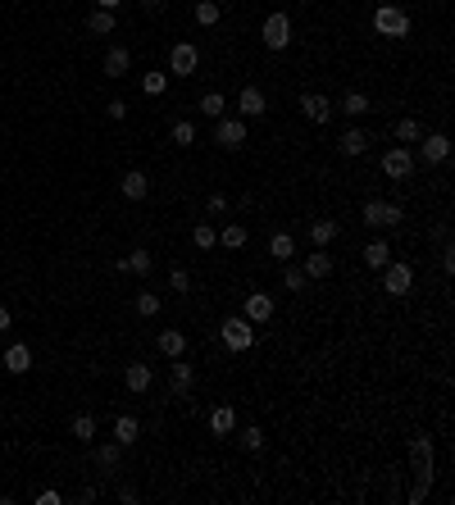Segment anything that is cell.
I'll return each mask as SVG.
<instances>
[{"label": "cell", "mask_w": 455, "mask_h": 505, "mask_svg": "<svg viewBox=\"0 0 455 505\" xmlns=\"http://www.w3.org/2000/svg\"><path fill=\"white\" fill-rule=\"evenodd\" d=\"M196 64H201V51H196L191 41H174V51H169V69H174V78H191Z\"/></svg>", "instance_id": "5"}, {"label": "cell", "mask_w": 455, "mask_h": 505, "mask_svg": "<svg viewBox=\"0 0 455 505\" xmlns=\"http://www.w3.org/2000/svg\"><path fill=\"white\" fill-rule=\"evenodd\" d=\"M119 5V0H96V9H114Z\"/></svg>", "instance_id": "48"}, {"label": "cell", "mask_w": 455, "mask_h": 505, "mask_svg": "<svg viewBox=\"0 0 455 505\" xmlns=\"http://www.w3.org/2000/svg\"><path fill=\"white\" fill-rule=\"evenodd\" d=\"M364 224H369V228H396V224H401V205H391V201H369V205H364Z\"/></svg>", "instance_id": "7"}, {"label": "cell", "mask_w": 455, "mask_h": 505, "mask_svg": "<svg viewBox=\"0 0 455 505\" xmlns=\"http://www.w3.org/2000/svg\"><path fill=\"white\" fill-rule=\"evenodd\" d=\"M419 155H424V164H441V159L451 155V137H446V132H424V137H419Z\"/></svg>", "instance_id": "11"}, {"label": "cell", "mask_w": 455, "mask_h": 505, "mask_svg": "<svg viewBox=\"0 0 455 505\" xmlns=\"http://www.w3.org/2000/svg\"><path fill=\"white\" fill-rule=\"evenodd\" d=\"M224 209H228V196L214 191V196H210V214H224Z\"/></svg>", "instance_id": "44"}, {"label": "cell", "mask_w": 455, "mask_h": 505, "mask_svg": "<svg viewBox=\"0 0 455 505\" xmlns=\"http://www.w3.org/2000/svg\"><path fill=\"white\" fill-rule=\"evenodd\" d=\"M269 255H274L278 264H287L291 255H296V241H291V232H274V237H269Z\"/></svg>", "instance_id": "23"}, {"label": "cell", "mask_w": 455, "mask_h": 505, "mask_svg": "<svg viewBox=\"0 0 455 505\" xmlns=\"http://www.w3.org/2000/svg\"><path fill=\"white\" fill-rule=\"evenodd\" d=\"M310 241H314V246L337 241V219H310Z\"/></svg>", "instance_id": "25"}, {"label": "cell", "mask_w": 455, "mask_h": 505, "mask_svg": "<svg viewBox=\"0 0 455 505\" xmlns=\"http://www.w3.org/2000/svg\"><path fill=\"white\" fill-rule=\"evenodd\" d=\"M191 241L201 246V251H210V246H219V232H214L210 224H196V228H191Z\"/></svg>", "instance_id": "37"}, {"label": "cell", "mask_w": 455, "mask_h": 505, "mask_svg": "<svg viewBox=\"0 0 455 505\" xmlns=\"http://www.w3.org/2000/svg\"><path fill=\"white\" fill-rule=\"evenodd\" d=\"M9 328V310H5V305H0V332H5Z\"/></svg>", "instance_id": "47"}, {"label": "cell", "mask_w": 455, "mask_h": 505, "mask_svg": "<svg viewBox=\"0 0 455 505\" xmlns=\"http://www.w3.org/2000/svg\"><path fill=\"white\" fill-rule=\"evenodd\" d=\"M169 287H174V291H191V274L182 264H174V269H169Z\"/></svg>", "instance_id": "41"}, {"label": "cell", "mask_w": 455, "mask_h": 505, "mask_svg": "<svg viewBox=\"0 0 455 505\" xmlns=\"http://www.w3.org/2000/svg\"><path fill=\"white\" fill-rule=\"evenodd\" d=\"M364 264H369V269H383V264H391V246H387L383 237H374V241L364 246Z\"/></svg>", "instance_id": "24"}, {"label": "cell", "mask_w": 455, "mask_h": 505, "mask_svg": "<svg viewBox=\"0 0 455 505\" xmlns=\"http://www.w3.org/2000/svg\"><path fill=\"white\" fill-rule=\"evenodd\" d=\"M64 496H59V491H41V496H36V505H59Z\"/></svg>", "instance_id": "46"}, {"label": "cell", "mask_w": 455, "mask_h": 505, "mask_svg": "<svg viewBox=\"0 0 455 505\" xmlns=\"http://www.w3.org/2000/svg\"><path fill=\"white\" fill-rule=\"evenodd\" d=\"M119 460H123L119 441H101V446H96V464H101V469H119Z\"/></svg>", "instance_id": "30"}, {"label": "cell", "mask_w": 455, "mask_h": 505, "mask_svg": "<svg viewBox=\"0 0 455 505\" xmlns=\"http://www.w3.org/2000/svg\"><path fill=\"white\" fill-rule=\"evenodd\" d=\"M5 369H9V374H28V369H32V351H28V341H14V346L5 351Z\"/></svg>", "instance_id": "21"}, {"label": "cell", "mask_w": 455, "mask_h": 505, "mask_svg": "<svg viewBox=\"0 0 455 505\" xmlns=\"http://www.w3.org/2000/svg\"><path fill=\"white\" fill-rule=\"evenodd\" d=\"M119 191L128 196V201H141V196L151 191V178H146L141 169H132V174H123V182H119Z\"/></svg>", "instance_id": "20"}, {"label": "cell", "mask_w": 455, "mask_h": 505, "mask_svg": "<svg viewBox=\"0 0 455 505\" xmlns=\"http://www.w3.org/2000/svg\"><path fill=\"white\" fill-rule=\"evenodd\" d=\"M214 146H224V151H241V146H246V119H219Z\"/></svg>", "instance_id": "6"}, {"label": "cell", "mask_w": 455, "mask_h": 505, "mask_svg": "<svg viewBox=\"0 0 455 505\" xmlns=\"http://www.w3.org/2000/svg\"><path fill=\"white\" fill-rule=\"evenodd\" d=\"M383 287L391 291V296H410L414 269H410V264H383Z\"/></svg>", "instance_id": "9"}, {"label": "cell", "mask_w": 455, "mask_h": 505, "mask_svg": "<svg viewBox=\"0 0 455 505\" xmlns=\"http://www.w3.org/2000/svg\"><path fill=\"white\" fill-rule=\"evenodd\" d=\"M128 69H132L128 46H109V51H105V78H123Z\"/></svg>", "instance_id": "15"}, {"label": "cell", "mask_w": 455, "mask_h": 505, "mask_svg": "<svg viewBox=\"0 0 455 505\" xmlns=\"http://www.w3.org/2000/svg\"><path fill=\"white\" fill-rule=\"evenodd\" d=\"M260 41L269 46V51H287V46H291V19L282 14V9L264 19V28H260Z\"/></svg>", "instance_id": "4"}, {"label": "cell", "mask_w": 455, "mask_h": 505, "mask_svg": "<svg viewBox=\"0 0 455 505\" xmlns=\"http://www.w3.org/2000/svg\"><path fill=\"white\" fill-rule=\"evenodd\" d=\"M155 346L164 351L169 360H178V355H187V337H182L178 328H164V332H159V337H155Z\"/></svg>", "instance_id": "18"}, {"label": "cell", "mask_w": 455, "mask_h": 505, "mask_svg": "<svg viewBox=\"0 0 455 505\" xmlns=\"http://www.w3.org/2000/svg\"><path fill=\"white\" fill-rule=\"evenodd\" d=\"M69 433L78 437V441H96V419H91V414H78V419L69 424Z\"/></svg>", "instance_id": "33"}, {"label": "cell", "mask_w": 455, "mask_h": 505, "mask_svg": "<svg viewBox=\"0 0 455 505\" xmlns=\"http://www.w3.org/2000/svg\"><path fill=\"white\" fill-rule=\"evenodd\" d=\"M87 28H91L96 36H109V32H114V9H91Z\"/></svg>", "instance_id": "32"}, {"label": "cell", "mask_w": 455, "mask_h": 505, "mask_svg": "<svg viewBox=\"0 0 455 505\" xmlns=\"http://www.w3.org/2000/svg\"><path fill=\"white\" fill-rule=\"evenodd\" d=\"M301 114L310 119V123H319V128H324V123L337 114V105L328 101V96H314V91H305V96H301Z\"/></svg>", "instance_id": "10"}, {"label": "cell", "mask_w": 455, "mask_h": 505, "mask_svg": "<svg viewBox=\"0 0 455 505\" xmlns=\"http://www.w3.org/2000/svg\"><path fill=\"white\" fill-rule=\"evenodd\" d=\"M164 87H169V73H141V91L146 96H159Z\"/></svg>", "instance_id": "38"}, {"label": "cell", "mask_w": 455, "mask_h": 505, "mask_svg": "<svg viewBox=\"0 0 455 505\" xmlns=\"http://www.w3.org/2000/svg\"><path fill=\"white\" fill-rule=\"evenodd\" d=\"M123 383H128V391H137V396H141V391H151V383H155V374H151V364H128V369H123Z\"/></svg>", "instance_id": "14"}, {"label": "cell", "mask_w": 455, "mask_h": 505, "mask_svg": "<svg viewBox=\"0 0 455 505\" xmlns=\"http://www.w3.org/2000/svg\"><path fill=\"white\" fill-rule=\"evenodd\" d=\"M241 446H246V451H264V428H255V424H251V428L241 433Z\"/></svg>", "instance_id": "42"}, {"label": "cell", "mask_w": 455, "mask_h": 505, "mask_svg": "<svg viewBox=\"0 0 455 505\" xmlns=\"http://www.w3.org/2000/svg\"><path fill=\"white\" fill-rule=\"evenodd\" d=\"M137 5H141V9H159V0H137Z\"/></svg>", "instance_id": "49"}, {"label": "cell", "mask_w": 455, "mask_h": 505, "mask_svg": "<svg viewBox=\"0 0 455 505\" xmlns=\"http://www.w3.org/2000/svg\"><path fill=\"white\" fill-rule=\"evenodd\" d=\"M337 109H341V114H346V119L355 123L360 114H369V96H364V91H346V96H341V105H337Z\"/></svg>", "instance_id": "26"}, {"label": "cell", "mask_w": 455, "mask_h": 505, "mask_svg": "<svg viewBox=\"0 0 455 505\" xmlns=\"http://www.w3.org/2000/svg\"><path fill=\"white\" fill-rule=\"evenodd\" d=\"M219 19H224V5H219V0H196V23H201V28H214Z\"/></svg>", "instance_id": "28"}, {"label": "cell", "mask_w": 455, "mask_h": 505, "mask_svg": "<svg viewBox=\"0 0 455 505\" xmlns=\"http://www.w3.org/2000/svg\"><path fill=\"white\" fill-rule=\"evenodd\" d=\"M305 278H328L333 274V255H324V246H314V255H305Z\"/></svg>", "instance_id": "22"}, {"label": "cell", "mask_w": 455, "mask_h": 505, "mask_svg": "<svg viewBox=\"0 0 455 505\" xmlns=\"http://www.w3.org/2000/svg\"><path fill=\"white\" fill-rule=\"evenodd\" d=\"M410 469H414V487L405 491V501L419 505L428 491H433V437H428V433L410 437Z\"/></svg>", "instance_id": "1"}, {"label": "cell", "mask_w": 455, "mask_h": 505, "mask_svg": "<svg viewBox=\"0 0 455 505\" xmlns=\"http://www.w3.org/2000/svg\"><path fill=\"white\" fill-rule=\"evenodd\" d=\"M137 437H141V424L132 414H119L114 419V441L119 446H137Z\"/></svg>", "instance_id": "19"}, {"label": "cell", "mask_w": 455, "mask_h": 505, "mask_svg": "<svg viewBox=\"0 0 455 505\" xmlns=\"http://www.w3.org/2000/svg\"><path fill=\"white\" fill-rule=\"evenodd\" d=\"M219 241H224L228 251H241V246H246V228L241 224H228L224 232H219Z\"/></svg>", "instance_id": "34"}, {"label": "cell", "mask_w": 455, "mask_h": 505, "mask_svg": "<svg viewBox=\"0 0 455 505\" xmlns=\"http://www.w3.org/2000/svg\"><path fill=\"white\" fill-rule=\"evenodd\" d=\"M441 269H446V274H455V246H446V251H441Z\"/></svg>", "instance_id": "45"}, {"label": "cell", "mask_w": 455, "mask_h": 505, "mask_svg": "<svg viewBox=\"0 0 455 505\" xmlns=\"http://www.w3.org/2000/svg\"><path fill=\"white\" fill-rule=\"evenodd\" d=\"M137 314L141 319H155L159 314V296H155V291H137Z\"/></svg>", "instance_id": "39"}, {"label": "cell", "mask_w": 455, "mask_h": 505, "mask_svg": "<svg viewBox=\"0 0 455 505\" xmlns=\"http://www.w3.org/2000/svg\"><path fill=\"white\" fill-rule=\"evenodd\" d=\"M224 105H228L224 91H205V96H201V109H205L210 119H224Z\"/></svg>", "instance_id": "36"}, {"label": "cell", "mask_w": 455, "mask_h": 505, "mask_svg": "<svg viewBox=\"0 0 455 505\" xmlns=\"http://www.w3.org/2000/svg\"><path fill=\"white\" fill-rule=\"evenodd\" d=\"M232 428H237V410H232V405H214V410H210V433L228 437Z\"/></svg>", "instance_id": "17"}, {"label": "cell", "mask_w": 455, "mask_h": 505, "mask_svg": "<svg viewBox=\"0 0 455 505\" xmlns=\"http://www.w3.org/2000/svg\"><path fill=\"white\" fill-rule=\"evenodd\" d=\"M305 282H310V278H305L296 264H282V287H287V291H305Z\"/></svg>", "instance_id": "35"}, {"label": "cell", "mask_w": 455, "mask_h": 505, "mask_svg": "<svg viewBox=\"0 0 455 505\" xmlns=\"http://www.w3.org/2000/svg\"><path fill=\"white\" fill-rule=\"evenodd\" d=\"M174 141H178V146H196V123L178 119V123H174Z\"/></svg>", "instance_id": "40"}, {"label": "cell", "mask_w": 455, "mask_h": 505, "mask_svg": "<svg viewBox=\"0 0 455 505\" xmlns=\"http://www.w3.org/2000/svg\"><path fill=\"white\" fill-rule=\"evenodd\" d=\"M374 32H378V36H391V41H401V36H410V14H405L401 5H378V9H374Z\"/></svg>", "instance_id": "2"}, {"label": "cell", "mask_w": 455, "mask_h": 505, "mask_svg": "<svg viewBox=\"0 0 455 505\" xmlns=\"http://www.w3.org/2000/svg\"><path fill=\"white\" fill-rule=\"evenodd\" d=\"M410 169H414L410 146H387V155H383V174L401 182V178H410Z\"/></svg>", "instance_id": "8"}, {"label": "cell", "mask_w": 455, "mask_h": 505, "mask_svg": "<svg viewBox=\"0 0 455 505\" xmlns=\"http://www.w3.org/2000/svg\"><path fill=\"white\" fill-rule=\"evenodd\" d=\"M196 383V374H191V364H182V355L174 360V369H169V387H174V396H187Z\"/></svg>", "instance_id": "16"}, {"label": "cell", "mask_w": 455, "mask_h": 505, "mask_svg": "<svg viewBox=\"0 0 455 505\" xmlns=\"http://www.w3.org/2000/svg\"><path fill=\"white\" fill-rule=\"evenodd\" d=\"M0 446H5V441H0Z\"/></svg>", "instance_id": "50"}, {"label": "cell", "mask_w": 455, "mask_h": 505, "mask_svg": "<svg viewBox=\"0 0 455 505\" xmlns=\"http://www.w3.org/2000/svg\"><path fill=\"white\" fill-rule=\"evenodd\" d=\"M105 114L114 119V123H123V119H128V101H109V105H105Z\"/></svg>", "instance_id": "43"}, {"label": "cell", "mask_w": 455, "mask_h": 505, "mask_svg": "<svg viewBox=\"0 0 455 505\" xmlns=\"http://www.w3.org/2000/svg\"><path fill=\"white\" fill-rule=\"evenodd\" d=\"M337 151H341V155H351V159H355V155H364V132H360V128H346V132L337 137Z\"/></svg>", "instance_id": "29"}, {"label": "cell", "mask_w": 455, "mask_h": 505, "mask_svg": "<svg viewBox=\"0 0 455 505\" xmlns=\"http://www.w3.org/2000/svg\"><path fill=\"white\" fill-rule=\"evenodd\" d=\"M251 324H269L274 319V296L269 291H246V310H241Z\"/></svg>", "instance_id": "12"}, {"label": "cell", "mask_w": 455, "mask_h": 505, "mask_svg": "<svg viewBox=\"0 0 455 505\" xmlns=\"http://www.w3.org/2000/svg\"><path fill=\"white\" fill-rule=\"evenodd\" d=\"M237 109H241V119H260L264 109H269V101H264V91H260V87H241Z\"/></svg>", "instance_id": "13"}, {"label": "cell", "mask_w": 455, "mask_h": 505, "mask_svg": "<svg viewBox=\"0 0 455 505\" xmlns=\"http://www.w3.org/2000/svg\"><path fill=\"white\" fill-rule=\"evenodd\" d=\"M219 337H224V346L228 351H251L255 346V324L246 314H232V319H224V328H219Z\"/></svg>", "instance_id": "3"}, {"label": "cell", "mask_w": 455, "mask_h": 505, "mask_svg": "<svg viewBox=\"0 0 455 505\" xmlns=\"http://www.w3.org/2000/svg\"><path fill=\"white\" fill-rule=\"evenodd\" d=\"M119 269H123V274H151V251H132V255H123Z\"/></svg>", "instance_id": "31"}, {"label": "cell", "mask_w": 455, "mask_h": 505, "mask_svg": "<svg viewBox=\"0 0 455 505\" xmlns=\"http://www.w3.org/2000/svg\"><path fill=\"white\" fill-rule=\"evenodd\" d=\"M391 137H396L401 146H414V141L424 137V123H419V119H401L396 128H391Z\"/></svg>", "instance_id": "27"}]
</instances>
